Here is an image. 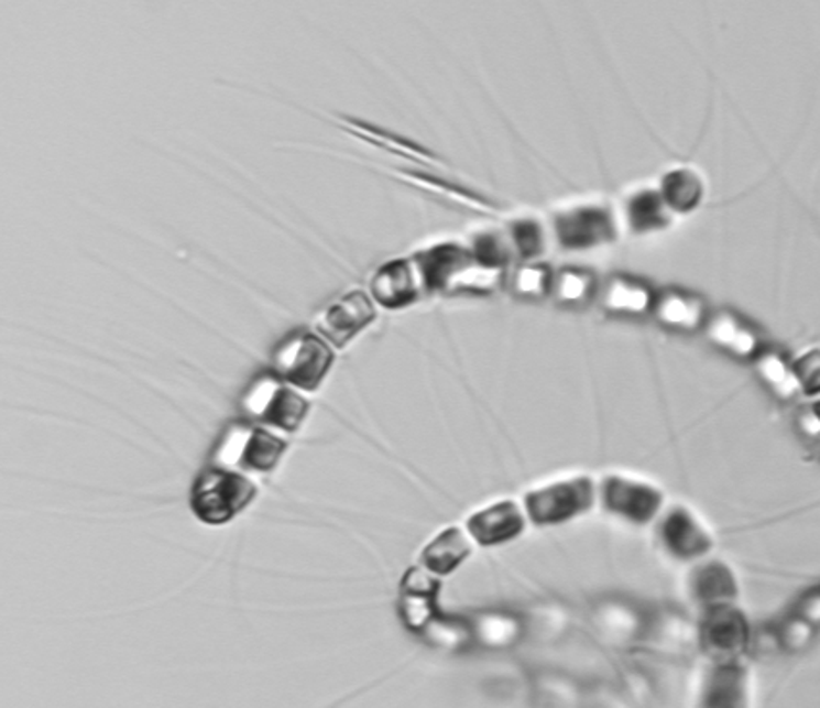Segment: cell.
Instances as JSON below:
<instances>
[{
    "label": "cell",
    "instance_id": "obj_1",
    "mask_svg": "<svg viewBox=\"0 0 820 708\" xmlns=\"http://www.w3.org/2000/svg\"><path fill=\"white\" fill-rule=\"evenodd\" d=\"M426 295L488 297L506 287L509 270L491 266L460 241H436L413 252Z\"/></svg>",
    "mask_w": 820,
    "mask_h": 708
},
{
    "label": "cell",
    "instance_id": "obj_2",
    "mask_svg": "<svg viewBox=\"0 0 820 708\" xmlns=\"http://www.w3.org/2000/svg\"><path fill=\"white\" fill-rule=\"evenodd\" d=\"M289 442L251 420H233L216 439L210 465L245 476H266L282 465Z\"/></svg>",
    "mask_w": 820,
    "mask_h": 708
},
{
    "label": "cell",
    "instance_id": "obj_3",
    "mask_svg": "<svg viewBox=\"0 0 820 708\" xmlns=\"http://www.w3.org/2000/svg\"><path fill=\"white\" fill-rule=\"evenodd\" d=\"M238 404L243 418L280 435L297 434L310 414L307 395L272 370L256 373L239 395Z\"/></svg>",
    "mask_w": 820,
    "mask_h": 708
},
{
    "label": "cell",
    "instance_id": "obj_4",
    "mask_svg": "<svg viewBox=\"0 0 820 708\" xmlns=\"http://www.w3.org/2000/svg\"><path fill=\"white\" fill-rule=\"evenodd\" d=\"M259 486L245 473L210 465L197 473L189 489V509L200 524L226 526L256 501Z\"/></svg>",
    "mask_w": 820,
    "mask_h": 708
},
{
    "label": "cell",
    "instance_id": "obj_5",
    "mask_svg": "<svg viewBox=\"0 0 820 708\" xmlns=\"http://www.w3.org/2000/svg\"><path fill=\"white\" fill-rule=\"evenodd\" d=\"M336 364V349L315 329H293L277 341L270 357V370L303 393L322 388Z\"/></svg>",
    "mask_w": 820,
    "mask_h": 708
},
{
    "label": "cell",
    "instance_id": "obj_6",
    "mask_svg": "<svg viewBox=\"0 0 820 708\" xmlns=\"http://www.w3.org/2000/svg\"><path fill=\"white\" fill-rule=\"evenodd\" d=\"M616 218L609 206L583 200L553 214L549 236L562 251H593L616 239Z\"/></svg>",
    "mask_w": 820,
    "mask_h": 708
},
{
    "label": "cell",
    "instance_id": "obj_7",
    "mask_svg": "<svg viewBox=\"0 0 820 708\" xmlns=\"http://www.w3.org/2000/svg\"><path fill=\"white\" fill-rule=\"evenodd\" d=\"M598 488L590 476H570L537 486L524 497V512L537 526H553L590 511Z\"/></svg>",
    "mask_w": 820,
    "mask_h": 708
},
{
    "label": "cell",
    "instance_id": "obj_8",
    "mask_svg": "<svg viewBox=\"0 0 820 708\" xmlns=\"http://www.w3.org/2000/svg\"><path fill=\"white\" fill-rule=\"evenodd\" d=\"M378 305L370 297L369 290L346 291L331 298L315 316L313 329L328 341L334 349H346L362 331L376 322Z\"/></svg>",
    "mask_w": 820,
    "mask_h": 708
},
{
    "label": "cell",
    "instance_id": "obj_9",
    "mask_svg": "<svg viewBox=\"0 0 820 708\" xmlns=\"http://www.w3.org/2000/svg\"><path fill=\"white\" fill-rule=\"evenodd\" d=\"M599 499L606 511L632 524H647L663 507V493L649 481L624 473H609L599 486Z\"/></svg>",
    "mask_w": 820,
    "mask_h": 708
},
{
    "label": "cell",
    "instance_id": "obj_10",
    "mask_svg": "<svg viewBox=\"0 0 820 708\" xmlns=\"http://www.w3.org/2000/svg\"><path fill=\"white\" fill-rule=\"evenodd\" d=\"M369 293L378 308L385 311H403L426 297L413 254L382 262L370 275Z\"/></svg>",
    "mask_w": 820,
    "mask_h": 708
},
{
    "label": "cell",
    "instance_id": "obj_11",
    "mask_svg": "<svg viewBox=\"0 0 820 708\" xmlns=\"http://www.w3.org/2000/svg\"><path fill=\"white\" fill-rule=\"evenodd\" d=\"M657 533L663 548L678 560H696L713 547V537L703 522L682 504L670 507L660 516Z\"/></svg>",
    "mask_w": 820,
    "mask_h": 708
},
{
    "label": "cell",
    "instance_id": "obj_12",
    "mask_svg": "<svg viewBox=\"0 0 820 708\" xmlns=\"http://www.w3.org/2000/svg\"><path fill=\"white\" fill-rule=\"evenodd\" d=\"M699 635L707 653L714 658H732L744 651L750 628L744 614L732 604H719L703 610Z\"/></svg>",
    "mask_w": 820,
    "mask_h": 708
},
{
    "label": "cell",
    "instance_id": "obj_13",
    "mask_svg": "<svg viewBox=\"0 0 820 708\" xmlns=\"http://www.w3.org/2000/svg\"><path fill=\"white\" fill-rule=\"evenodd\" d=\"M526 524V512L511 499L488 504L467 520L470 537L483 547L501 545L521 535Z\"/></svg>",
    "mask_w": 820,
    "mask_h": 708
},
{
    "label": "cell",
    "instance_id": "obj_14",
    "mask_svg": "<svg viewBox=\"0 0 820 708\" xmlns=\"http://www.w3.org/2000/svg\"><path fill=\"white\" fill-rule=\"evenodd\" d=\"M655 291L649 283L628 274H611L599 290V305L609 316L642 318L652 314Z\"/></svg>",
    "mask_w": 820,
    "mask_h": 708
},
{
    "label": "cell",
    "instance_id": "obj_15",
    "mask_svg": "<svg viewBox=\"0 0 820 708\" xmlns=\"http://www.w3.org/2000/svg\"><path fill=\"white\" fill-rule=\"evenodd\" d=\"M652 314L663 328L680 334H693L706 328L709 318L706 301L691 291L678 287L657 291Z\"/></svg>",
    "mask_w": 820,
    "mask_h": 708
},
{
    "label": "cell",
    "instance_id": "obj_16",
    "mask_svg": "<svg viewBox=\"0 0 820 708\" xmlns=\"http://www.w3.org/2000/svg\"><path fill=\"white\" fill-rule=\"evenodd\" d=\"M470 533L464 532L459 526H447L437 532L431 540L422 547L420 566L426 570L436 574V576H449L459 568L460 564L472 555L474 545H472Z\"/></svg>",
    "mask_w": 820,
    "mask_h": 708
},
{
    "label": "cell",
    "instance_id": "obj_17",
    "mask_svg": "<svg viewBox=\"0 0 820 708\" xmlns=\"http://www.w3.org/2000/svg\"><path fill=\"white\" fill-rule=\"evenodd\" d=\"M599 283L598 274L588 266L567 264L555 270L553 277L551 301L553 305L562 311H583L598 301Z\"/></svg>",
    "mask_w": 820,
    "mask_h": 708
},
{
    "label": "cell",
    "instance_id": "obj_18",
    "mask_svg": "<svg viewBox=\"0 0 820 708\" xmlns=\"http://www.w3.org/2000/svg\"><path fill=\"white\" fill-rule=\"evenodd\" d=\"M703 329L714 347L732 357L755 358L761 352L759 337L737 314L730 311L709 314Z\"/></svg>",
    "mask_w": 820,
    "mask_h": 708
},
{
    "label": "cell",
    "instance_id": "obj_19",
    "mask_svg": "<svg viewBox=\"0 0 820 708\" xmlns=\"http://www.w3.org/2000/svg\"><path fill=\"white\" fill-rule=\"evenodd\" d=\"M688 591L703 610L732 604L737 595L736 578L724 563H701L688 576Z\"/></svg>",
    "mask_w": 820,
    "mask_h": 708
},
{
    "label": "cell",
    "instance_id": "obj_20",
    "mask_svg": "<svg viewBox=\"0 0 820 708\" xmlns=\"http://www.w3.org/2000/svg\"><path fill=\"white\" fill-rule=\"evenodd\" d=\"M555 268L545 260L518 262L506 277V290L522 303H542L551 298Z\"/></svg>",
    "mask_w": 820,
    "mask_h": 708
},
{
    "label": "cell",
    "instance_id": "obj_21",
    "mask_svg": "<svg viewBox=\"0 0 820 708\" xmlns=\"http://www.w3.org/2000/svg\"><path fill=\"white\" fill-rule=\"evenodd\" d=\"M659 193L665 205L670 208L673 214H688L698 208L703 193H706V183L698 170L682 168L668 170L663 176L659 185Z\"/></svg>",
    "mask_w": 820,
    "mask_h": 708
},
{
    "label": "cell",
    "instance_id": "obj_22",
    "mask_svg": "<svg viewBox=\"0 0 820 708\" xmlns=\"http://www.w3.org/2000/svg\"><path fill=\"white\" fill-rule=\"evenodd\" d=\"M505 233L506 243L511 249L514 262H529V260H542L549 243V228L544 226L537 218L522 216L516 220L509 221Z\"/></svg>",
    "mask_w": 820,
    "mask_h": 708
},
{
    "label": "cell",
    "instance_id": "obj_23",
    "mask_svg": "<svg viewBox=\"0 0 820 708\" xmlns=\"http://www.w3.org/2000/svg\"><path fill=\"white\" fill-rule=\"evenodd\" d=\"M670 216L673 213L665 205L659 189L636 190L626 198V205H624L626 224L637 233L667 228Z\"/></svg>",
    "mask_w": 820,
    "mask_h": 708
},
{
    "label": "cell",
    "instance_id": "obj_24",
    "mask_svg": "<svg viewBox=\"0 0 820 708\" xmlns=\"http://www.w3.org/2000/svg\"><path fill=\"white\" fill-rule=\"evenodd\" d=\"M474 641H480L488 647H505L518 640L521 635V618L513 612L503 610H490L482 612L470 622Z\"/></svg>",
    "mask_w": 820,
    "mask_h": 708
},
{
    "label": "cell",
    "instance_id": "obj_25",
    "mask_svg": "<svg viewBox=\"0 0 820 708\" xmlns=\"http://www.w3.org/2000/svg\"><path fill=\"white\" fill-rule=\"evenodd\" d=\"M755 368L776 396L790 401L801 391L794 368L778 352L761 351L755 357Z\"/></svg>",
    "mask_w": 820,
    "mask_h": 708
},
{
    "label": "cell",
    "instance_id": "obj_26",
    "mask_svg": "<svg viewBox=\"0 0 820 708\" xmlns=\"http://www.w3.org/2000/svg\"><path fill=\"white\" fill-rule=\"evenodd\" d=\"M397 609L403 624L414 633L426 632V628L441 614L436 595L400 593Z\"/></svg>",
    "mask_w": 820,
    "mask_h": 708
},
{
    "label": "cell",
    "instance_id": "obj_27",
    "mask_svg": "<svg viewBox=\"0 0 820 708\" xmlns=\"http://www.w3.org/2000/svg\"><path fill=\"white\" fill-rule=\"evenodd\" d=\"M794 373L798 380L799 389L806 395H819L820 393V351L811 349L803 352L801 357L794 362Z\"/></svg>",
    "mask_w": 820,
    "mask_h": 708
},
{
    "label": "cell",
    "instance_id": "obj_28",
    "mask_svg": "<svg viewBox=\"0 0 820 708\" xmlns=\"http://www.w3.org/2000/svg\"><path fill=\"white\" fill-rule=\"evenodd\" d=\"M441 581L439 576L426 570L424 566H411L401 578L400 593L439 595Z\"/></svg>",
    "mask_w": 820,
    "mask_h": 708
},
{
    "label": "cell",
    "instance_id": "obj_29",
    "mask_svg": "<svg viewBox=\"0 0 820 708\" xmlns=\"http://www.w3.org/2000/svg\"><path fill=\"white\" fill-rule=\"evenodd\" d=\"M811 416H813L814 426H817V432L820 434V401L813 404Z\"/></svg>",
    "mask_w": 820,
    "mask_h": 708
}]
</instances>
